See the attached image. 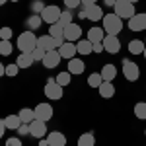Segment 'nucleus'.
I'll return each mask as SVG.
<instances>
[{
    "mask_svg": "<svg viewBox=\"0 0 146 146\" xmlns=\"http://www.w3.org/2000/svg\"><path fill=\"white\" fill-rule=\"evenodd\" d=\"M101 27H103L105 35H119L121 29H123V20H121L115 12L105 14L103 20H101Z\"/></svg>",
    "mask_w": 146,
    "mask_h": 146,
    "instance_id": "obj_1",
    "label": "nucleus"
},
{
    "mask_svg": "<svg viewBox=\"0 0 146 146\" xmlns=\"http://www.w3.org/2000/svg\"><path fill=\"white\" fill-rule=\"evenodd\" d=\"M35 47H37V37H35L33 31H22L18 35V49L20 53H31Z\"/></svg>",
    "mask_w": 146,
    "mask_h": 146,
    "instance_id": "obj_2",
    "label": "nucleus"
},
{
    "mask_svg": "<svg viewBox=\"0 0 146 146\" xmlns=\"http://www.w3.org/2000/svg\"><path fill=\"white\" fill-rule=\"evenodd\" d=\"M113 12H115L121 20H131V18L136 14L135 4H131L129 0H117L115 6H113Z\"/></svg>",
    "mask_w": 146,
    "mask_h": 146,
    "instance_id": "obj_3",
    "label": "nucleus"
},
{
    "mask_svg": "<svg viewBox=\"0 0 146 146\" xmlns=\"http://www.w3.org/2000/svg\"><path fill=\"white\" fill-rule=\"evenodd\" d=\"M60 14H62V10H60L58 6H55V4H51V6H45V10L41 12L39 16H41L43 23H49V25H53V23H58V18H60Z\"/></svg>",
    "mask_w": 146,
    "mask_h": 146,
    "instance_id": "obj_4",
    "label": "nucleus"
},
{
    "mask_svg": "<svg viewBox=\"0 0 146 146\" xmlns=\"http://www.w3.org/2000/svg\"><path fill=\"white\" fill-rule=\"evenodd\" d=\"M123 76L129 82H136V80L140 78V68L136 62L133 60H129V58H123Z\"/></svg>",
    "mask_w": 146,
    "mask_h": 146,
    "instance_id": "obj_5",
    "label": "nucleus"
},
{
    "mask_svg": "<svg viewBox=\"0 0 146 146\" xmlns=\"http://www.w3.org/2000/svg\"><path fill=\"white\" fill-rule=\"evenodd\" d=\"M45 96L49 98V100H53V101H56V100H62V86H58L56 84V80H53V78H49L47 80V84H45Z\"/></svg>",
    "mask_w": 146,
    "mask_h": 146,
    "instance_id": "obj_6",
    "label": "nucleus"
},
{
    "mask_svg": "<svg viewBox=\"0 0 146 146\" xmlns=\"http://www.w3.org/2000/svg\"><path fill=\"white\" fill-rule=\"evenodd\" d=\"M64 43V39H55V37H51V35H41V37H37V47H41V49H45V51H55L58 47Z\"/></svg>",
    "mask_w": 146,
    "mask_h": 146,
    "instance_id": "obj_7",
    "label": "nucleus"
},
{
    "mask_svg": "<svg viewBox=\"0 0 146 146\" xmlns=\"http://www.w3.org/2000/svg\"><path fill=\"white\" fill-rule=\"evenodd\" d=\"M101 43H103V51H105V53L115 55V53H119V51H121V41H119V35H105Z\"/></svg>",
    "mask_w": 146,
    "mask_h": 146,
    "instance_id": "obj_8",
    "label": "nucleus"
},
{
    "mask_svg": "<svg viewBox=\"0 0 146 146\" xmlns=\"http://www.w3.org/2000/svg\"><path fill=\"white\" fill-rule=\"evenodd\" d=\"M129 29L131 31H144L146 29V12H140V14H135L131 20H129Z\"/></svg>",
    "mask_w": 146,
    "mask_h": 146,
    "instance_id": "obj_9",
    "label": "nucleus"
},
{
    "mask_svg": "<svg viewBox=\"0 0 146 146\" xmlns=\"http://www.w3.org/2000/svg\"><path fill=\"white\" fill-rule=\"evenodd\" d=\"M35 111V119L37 121H49V119H53V105H49V103H37V107L33 109Z\"/></svg>",
    "mask_w": 146,
    "mask_h": 146,
    "instance_id": "obj_10",
    "label": "nucleus"
},
{
    "mask_svg": "<svg viewBox=\"0 0 146 146\" xmlns=\"http://www.w3.org/2000/svg\"><path fill=\"white\" fill-rule=\"evenodd\" d=\"M60 60H62V56H60V53H58V49H55V51H47L45 53V58L41 60L43 62V66L45 68H56L58 64H60Z\"/></svg>",
    "mask_w": 146,
    "mask_h": 146,
    "instance_id": "obj_11",
    "label": "nucleus"
},
{
    "mask_svg": "<svg viewBox=\"0 0 146 146\" xmlns=\"http://www.w3.org/2000/svg\"><path fill=\"white\" fill-rule=\"evenodd\" d=\"M64 41H70V43H76L80 41V37H82V27H80L78 23H70L64 27Z\"/></svg>",
    "mask_w": 146,
    "mask_h": 146,
    "instance_id": "obj_12",
    "label": "nucleus"
},
{
    "mask_svg": "<svg viewBox=\"0 0 146 146\" xmlns=\"http://www.w3.org/2000/svg\"><path fill=\"white\" fill-rule=\"evenodd\" d=\"M84 8H86V20H90V22H100L105 16L100 4H92V6H84Z\"/></svg>",
    "mask_w": 146,
    "mask_h": 146,
    "instance_id": "obj_13",
    "label": "nucleus"
},
{
    "mask_svg": "<svg viewBox=\"0 0 146 146\" xmlns=\"http://www.w3.org/2000/svg\"><path fill=\"white\" fill-rule=\"evenodd\" d=\"M29 131H31V136H35L37 140L39 138H45L49 133H47V123L45 121H37L35 119L33 123H29Z\"/></svg>",
    "mask_w": 146,
    "mask_h": 146,
    "instance_id": "obj_14",
    "label": "nucleus"
},
{
    "mask_svg": "<svg viewBox=\"0 0 146 146\" xmlns=\"http://www.w3.org/2000/svg\"><path fill=\"white\" fill-rule=\"evenodd\" d=\"M84 70H86V62H84V58H70L68 60V72L72 74V76H76V74H84Z\"/></svg>",
    "mask_w": 146,
    "mask_h": 146,
    "instance_id": "obj_15",
    "label": "nucleus"
},
{
    "mask_svg": "<svg viewBox=\"0 0 146 146\" xmlns=\"http://www.w3.org/2000/svg\"><path fill=\"white\" fill-rule=\"evenodd\" d=\"M58 53H60V56L62 58H74V56L78 55V51H76V43H70V41H64L62 45L58 47Z\"/></svg>",
    "mask_w": 146,
    "mask_h": 146,
    "instance_id": "obj_16",
    "label": "nucleus"
},
{
    "mask_svg": "<svg viewBox=\"0 0 146 146\" xmlns=\"http://www.w3.org/2000/svg\"><path fill=\"white\" fill-rule=\"evenodd\" d=\"M47 142H49V146H66V136L60 131H53L47 135Z\"/></svg>",
    "mask_w": 146,
    "mask_h": 146,
    "instance_id": "obj_17",
    "label": "nucleus"
},
{
    "mask_svg": "<svg viewBox=\"0 0 146 146\" xmlns=\"http://www.w3.org/2000/svg\"><path fill=\"white\" fill-rule=\"evenodd\" d=\"M76 51H78V55L88 56L94 53V43L90 39H80V41H76Z\"/></svg>",
    "mask_w": 146,
    "mask_h": 146,
    "instance_id": "obj_18",
    "label": "nucleus"
},
{
    "mask_svg": "<svg viewBox=\"0 0 146 146\" xmlns=\"http://www.w3.org/2000/svg\"><path fill=\"white\" fill-rule=\"evenodd\" d=\"M100 74H101V78H103V82H113L115 76H117V66L115 64H103Z\"/></svg>",
    "mask_w": 146,
    "mask_h": 146,
    "instance_id": "obj_19",
    "label": "nucleus"
},
{
    "mask_svg": "<svg viewBox=\"0 0 146 146\" xmlns=\"http://www.w3.org/2000/svg\"><path fill=\"white\" fill-rule=\"evenodd\" d=\"M103 37H105L103 27H90V29H88V37H86V39H90L92 43H101V41H103Z\"/></svg>",
    "mask_w": 146,
    "mask_h": 146,
    "instance_id": "obj_20",
    "label": "nucleus"
},
{
    "mask_svg": "<svg viewBox=\"0 0 146 146\" xmlns=\"http://www.w3.org/2000/svg\"><path fill=\"white\" fill-rule=\"evenodd\" d=\"M98 90H100V96L105 98V100H109V98L115 96V86H113V82H101V86Z\"/></svg>",
    "mask_w": 146,
    "mask_h": 146,
    "instance_id": "obj_21",
    "label": "nucleus"
},
{
    "mask_svg": "<svg viewBox=\"0 0 146 146\" xmlns=\"http://www.w3.org/2000/svg\"><path fill=\"white\" fill-rule=\"evenodd\" d=\"M144 49H146V43L140 41V39H133V41L129 43V53H131V55H142Z\"/></svg>",
    "mask_w": 146,
    "mask_h": 146,
    "instance_id": "obj_22",
    "label": "nucleus"
},
{
    "mask_svg": "<svg viewBox=\"0 0 146 146\" xmlns=\"http://www.w3.org/2000/svg\"><path fill=\"white\" fill-rule=\"evenodd\" d=\"M33 56H31V53H20V56L16 58V64L20 68H29L31 64H33Z\"/></svg>",
    "mask_w": 146,
    "mask_h": 146,
    "instance_id": "obj_23",
    "label": "nucleus"
},
{
    "mask_svg": "<svg viewBox=\"0 0 146 146\" xmlns=\"http://www.w3.org/2000/svg\"><path fill=\"white\" fill-rule=\"evenodd\" d=\"M4 121V127L6 129H10V131H18V127L22 125V119H20V115H8L6 119H2Z\"/></svg>",
    "mask_w": 146,
    "mask_h": 146,
    "instance_id": "obj_24",
    "label": "nucleus"
},
{
    "mask_svg": "<svg viewBox=\"0 0 146 146\" xmlns=\"http://www.w3.org/2000/svg\"><path fill=\"white\" fill-rule=\"evenodd\" d=\"M41 23H43V20H41V16H39V14H31V16L25 20V25L29 27V31L39 29V27H41Z\"/></svg>",
    "mask_w": 146,
    "mask_h": 146,
    "instance_id": "obj_25",
    "label": "nucleus"
},
{
    "mask_svg": "<svg viewBox=\"0 0 146 146\" xmlns=\"http://www.w3.org/2000/svg\"><path fill=\"white\" fill-rule=\"evenodd\" d=\"M76 144L78 146H94L96 144V136H94V133H82L78 136V142Z\"/></svg>",
    "mask_w": 146,
    "mask_h": 146,
    "instance_id": "obj_26",
    "label": "nucleus"
},
{
    "mask_svg": "<svg viewBox=\"0 0 146 146\" xmlns=\"http://www.w3.org/2000/svg\"><path fill=\"white\" fill-rule=\"evenodd\" d=\"M58 23L62 25V27H66V25H70V23H74V14L68 10H62V14H60V18H58Z\"/></svg>",
    "mask_w": 146,
    "mask_h": 146,
    "instance_id": "obj_27",
    "label": "nucleus"
},
{
    "mask_svg": "<svg viewBox=\"0 0 146 146\" xmlns=\"http://www.w3.org/2000/svg\"><path fill=\"white\" fill-rule=\"evenodd\" d=\"M18 115H20V119H22V123H33L35 121V111L33 109H27V107H23L22 111L18 113Z\"/></svg>",
    "mask_w": 146,
    "mask_h": 146,
    "instance_id": "obj_28",
    "label": "nucleus"
},
{
    "mask_svg": "<svg viewBox=\"0 0 146 146\" xmlns=\"http://www.w3.org/2000/svg\"><path fill=\"white\" fill-rule=\"evenodd\" d=\"M49 35L55 37V39H64L62 37L64 35V27L60 23H53V25H49Z\"/></svg>",
    "mask_w": 146,
    "mask_h": 146,
    "instance_id": "obj_29",
    "label": "nucleus"
},
{
    "mask_svg": "<svg viewBox=\"0 0 146 146\" xmlns=\"http://www.w3.org/2000/svg\"><path fill=\"white\" fill-rule=\"evenodd\" d=\"M56 84H58V86H62V88H64V86H68V84H70V80H72V74H70V72H68V70H64V72H60V74H56Z\"/></svg>",
    "mask_w": 146,
    "mask_h": 146,
    "instance_id": "obj_30",
    "label": "nucleus"
},
{
    "mask_svg": "<svg viewBox=\"0 0 146 146\" xmlns=\"http://www.w3.org/2000/svg\"><path fill=\"white\" fill-rule=\"evenodd\" d=\"M101 82H103V78H101L100 72H94V74L88 76V86H90V88H96V90H98L101 86Z\"/></svg>",
    "mask_w": 146,
    "mask_h": 146,
    "instance_id": "obj_31",
    "label": "nucleus"
},
{
    "mask_svg": "<svg viewBox=\"0 0 146 146\" xmlns=\"http://www.w3.org/2000/svg\"><path fill=\"white\" fill-rule=\"evenodd\" d=\"M135 117L146 121V101H138V103L135 105Z\"/></svg>",
    "mask_w": 146,
    "mask_h": 146,
    "instance_id": "obj_32",
    "label": "nucleus"
},
{
    "mask_svg": "<svg viewBox=\"0 0 146 146\" xmlns=\"http://www.w3.org/2000/svg\"><path fill=\"white\" fill-rule=\"evenodd\" d=\"M12 51H14V45H12L10 41H2V39H0V55L2 56H10Z\"/></svg>",
    "mask_w": 146,
    "mask_h": 146,
    "instance_id": "obj_33",
    "label": "nucleus"
},
{
    "mask_svg": "<svg viewBox=\"0 0 146 146\" xmlns=\"http://www.w3.org/2000/svg\"><path fill=\"white\" fill-rule=\"evenodd\" d=\"M12 35H14L12 27H8V25L0 27V39H2V41H10V39H12Z\"/></svg>",
    "mask_w": 146,
    "mask_h": 146,
    "instance_id": "obj_34",
    "label": "nucleus"
},
{
    "mask_svg": "<svg viewBox=\"0 0 146 146\" xmlns=\"http://www.w3.org/2000/svg\"><path fill=\"white\" fill-rule=\"evenodd\" d=\"M29 8H31V12H33V14H41V12L45 10V4H43L41 0H33V2L29 4Z\"/></svg>",
    "mask_w": 146,
    "mask_h": 146,
    "instance_id": "obj_35",
    "label": "nucleus"
},
{
    "mask_svg": "<svg viewBox=\"0 0 146 146\" xmlns=\"http://www.w3.org/2000/svg\"><path fill=\"white\" fill-rule=\"evenodd\" d=\"M45 49H41V47H35L33 51H31V56H33V60L35 62H37V60H43V58H45Z\"/></svg>",
    "mask_w": 146,
    "mask_h": 146,
    "instance_id": "obj_36",
    "label": "nucleus"
},
{
    "mask_svg": "<svg viewBox=\"0 0 146 146\" xmlns=\"http://www.w3.org/2000/svg\"><path fill=\"white\" fill-rule=\"evenodd\" d=\"M18 72H20V66L14 62V64H8L6 66V76H10V78H14V76H18Z\"/></svg>",
    "mask_w": 146,
    "mask_h": 146,
    "instance_id": "obj_37",
    "label": "nucleus"
},
{
    "mask_svg": "<svg viewBox=\"0 0 146 146\" xmlns=\"http://www.w3.org/2000/svg\"><path fill=\"white\" fill-rule=\"evenodd\" d=\"M18 135H20V136H31L29 125H27V123H22L20 127H18Z\"/></svg>",
    "mask_w": 146,
    "mask_h": 146,
    "instance_id": "obj_38",
    "label": "nucleus"
},
{
    "mask_svg": "<svg viewBox=\"0 0 146 146\" xmlns=\"http://www.w3.org/2000/svg\"><path fill=\"white\" fill-rule=\"evenodd\" d=\"M64 6H66L68 10H74V8L82 6V0H64Z\"/></svg>",
    "mask_w": 146,
    "mask_h": 146,
    "instance_id": "obj_39",
    "label": "nucleus"
},
{
    "mask_svg": "<svg viewBox=\"0 0 146 146\" xmlns=\"http://www.w3.org/2000/svg\"><path fill=\"white\" fill-rule=\"evenodd\" d=\"M6 146H22V138H18V136H10V138L6 140Z\"/></svg>",
    "mask_w": 146,
    "mask_h": 146,
    "instance_id": "obj_40",
    "label": "nucleus"
},
{
    "mask_svg": "<svg viewBox=\"0 0 146 146\" xmlns=\"http://www.w3.org/2000/svg\"><path fill=\"white\" fill-rule=\"evenodd\" d=\"M94 53H103V43H94Z\"/></svg>",
    "mask_w": 146,
    "mask_h": 146,
    "instance_id": "obj_41",
    "label": "nucleus"
},
{
    "mask_svg": "<svg viewBox=\"0 0 146 146\" xmlns=\"http://www.w3.org/2000/svg\"><path fill=\"white\" fill-rule=\"evenodd\" d=\"M92 4H98V0H82V6H92Z\"/></svg>",
    "mask_w": 146,
    "mask_h": 146,
    "instance_id": "obj_42",
    "label": "nucleus"
},
{
    "mask_svg": "<svg viewBox=\"0 0 146 146\" xmlns=\"http://www.w3.org/2000/svg\"><path fill=\"white\" fill-rule=\"evenodd\" d=\"M78 18H80V20H84V18H86V8H84V6L80 8V12H78Z\"/></svg>",
    "mask_w": 146,
    "mask_h": 146,
    "instance_id": "obj_43",
    "label": "nucleus"
},
{
    "mask_svg": "<svg viewBox=\"0 0 146 146\" xmlns=\"http://www.w3.org/2000/svg\"><path fill=\"white\" fill-rule=\"evenodd\" d=\"M4 131H6V127H4V121L0 119V138L4 136Z\"/></svg>",
    "mask_w": 146,
    "mask_h": 146,
    "instance_id": "obj_44",
    "label": "nucleus"
},
{
    "mask_svg": "<svg viewBox=\"0 0 146 146\" xmlns=\"http://www.w3.org/2000/svg\"><path fill=\"white\" fill-rule=\"evenodd\" d=\"M2 76H6V66L0 62V78H2Z\"/></svg>",
    "mask_w": 146,
    "mask_h": 146,
    "instance_id": "obj_45",
    "label": "nucleus"
},
{
    "mask_svg": "<svg viewBox=\"0 0 146 146\" xmlns=\"http://www.w3.org/2000/svg\"><path fill=\"white\" fill-rule=\"evenodd\" d=\"M115 2H117V0H103V4H105V6H115Z\"/></svg>",
    "mask_w": 146,
    "mask_h": 146,
    "instance_id": "obj_46",
    "label": "nucleus"
},
{
    "mask_svg": "<svg viewBox=\"0 0 146 146\" xmlns=\"http://www.w3.org/2000/svg\"><path fill=\"white\" fill-rule=\"evenodd\" d=\"M39 146H49V142H47V136H45V138H39Z\"/></svg>",
    "mask_w": 146,
    "mask_h": 146,
    "instance_id": "obj_47",
    "label": "nucleus"
},
{
    "mask_svg": "<svg viewBox=\"0 0 146 146\" xmlns=\"http://www.w3.org/2000/svg\"><path fill=\"white\" fill-rule=\"evenodd\" d=\"M6 2H8V0H0V6H4V4H6Z\"/></svg>",
    "mask_w": 146,
    "mask_h": 146,
    "instance_id": "obj_48",
    "label": "nucleus"
},
{
    "mask_svg": "<svg viewBox=\"0 0 146 146\" xmlns=\"http://www.w3.org/2000/svg\"><path fill=\"white\" fill-rule=\"evenodd\" d=\"M129 2H131V4H136V2H138V0H129Z\"/></svg>",
    "mask_w": 146,
    "mask_h": 146,
    "instance_id": "obj_49",
    "label": "nucleus"
},
{
    "mask_svg": "<svg viewBox=\"0 0 146 146\" xmlns=\"http://www.w3.org/2000/svg\"><path fill=\"white\" fill-rule=\"evenodd\" d=\"M142 55H144V58H146V49H144V53H142Z\"/></svg>",
    "mask_w": 146,
    "mask_h": 146,
    "instance_id": "obj_50",
    "label": "nucleus"
},
{
    "mask_svg": "<svg viewBox=\"0 0 146 146\" xmlns=\"http://www.w3.org/2000/svg\"><path fill=\"white\" fill-rule=\"evenodd\" d=\"M10 2H20V0H10Z\"/></svg>",
    "mask_w": 146,
    "mask_h": 146,
    "instance_id": "obj_51",
    "label": "nucleus"
},
{
    "mask_svg": "<svg viewBox=\"0 0 146 146\" xmlns=\"http://www.w3.org/2000/svg\"><path fill=\"white\" fill-rule=\"evenodd\" d=\"M144 136H146V129H144Z\"/></svg>",
    "mask_w": 146,
    "mask_h": 146,
    "instance_id": "obj_52",
    "label": "nucleus"
},
{
    "mask_svg": "<svg viewBox=\"0 0 146 146\" xmlns=\"http://www.w3.org/2000/svg\"><path fill=\"white\" fill-rule=\"evenodd\" d=\"M144 43H146V41H144Z\"/></svg>",
    "mask_w": 146,
    "mask_h": 146,
    "instance_id": "obj_53",
    "label": "nucleus"
}]
</instances>
